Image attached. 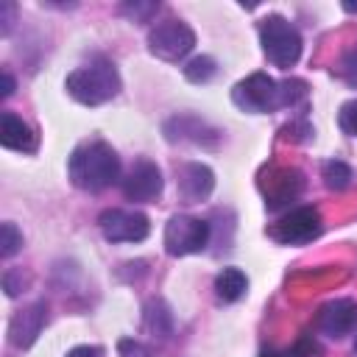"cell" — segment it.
<instances>
[{
  "mask_svg": "<svg viewBox=\"0 0 357 357\" xmlns=\"http://www.w3.org/2000/svg\"><path fill=\"white\" fill-rule=\"evenodd\" d=\"M337 123H340V128H343L346 134H351V137H357V98L340 106V114H337Z\"/></svg>",
  "mask_w": 357,
  "mask_h": 357,
  "instance_id": "22",
  "label": "cell"
},
{
  "mask_svg": "<svg viewBox=\"0 0 357 357\" xmlns=\"http://www.w3.org/2000/svg\"><path fill=\"white\" fill-rule=\"evenodd\" d=\"M162 187H165V178H162V170L156 162L151 159H137L131 165V170L126 173V178L120 181V190L128 201H137V204H148L153 198L162 195Z\"/></svg>",
  "mask_w": 357,
  "mask_h": 357,
  "instance_id": "9",
  "label": "cell"
},
{
  "mask_svg": "<svg viewBox=\"0 0 357 357\" xmlns=\"http://www.w3.org/2000/svg\"><path fill=\"white\" fill-rule=\"evenodd\" d=\"M276 181H279V187L268 192V209H276V206H282V204H290V201L301 192V184H304L298 170H284Z\"/></svg>",
  "mask_w": 357,
  "mask_h": 357,
  "instance_id": "17",
  "label": "cell"
},
{
  "mask_svg": "<svg viewBox=\"0 0 357 357\" xmlns=\"http://www.w3.org/2000/svg\"><path fill=\"white\" fill-rule=\"evenodd\" d=\"M212 226L192 215H173L165 226V248L170 257H187L198 254L209 245Z\"/></svg>",
  "mask_w": 357,
  "mask_h": 357,
  "instance_id": "5",
  "label": "cell"
},
{
  "mask_svg": "<svg viewBox=\"0 0 357 357\" xmlns=\"http://www.w3.org/2000/svg\"><path fill=\"white\" fill-rule=\"evenodd\" d=\"M156 11H159V3H123L120 6V14H126L134 22H148Z\"/></svg>",
  "mask_w": 357,
  "mask_h": 357,
  "instance_id": "21",
  "label": "cell"
},
{
  "mask_svg": "<svg viewBox=\"0 0 357 357\" xmlns=\"http://www.w3.org/2000/svg\"><path fill=\"white\" fill-rule=\"evenodd\" d=\"M0 22H3V36H8L11 25H14V3H0Z\"/></svg>",
  "mask_w": 357,
  "mask_h": 357,
  "instance_id": "24",
  "label": "cell"
},
{
  "mask_svg": "<svg viewBox=\"0 0 357 357\" xmlns=\"http://www.w3.org/2000/svg\"><path fill=\"white\" fill-rule=\"evenodd\" d=\"M165 137L170 142H190V145H201V148H218L223 139V131L209 126L206 120L195 117V114H176L165 123Z\"/></svg>",
  "mask_w": 357,
  "mask_h": 357,
  "instance_id": "10",
  "label": "cell"
},
{
  "mask_svg": "<svg viewBox=\"0 0 357 357\" xmlns=\"http://www.w3.org/2000/svg\"><path fill=\"white\" fill-rule=\"evenodd\" d=\"M340 78L357 89V45L351 50H346V56L340 59Z\"/></svg>",
  "mask_w": 357,
  "mask_h": 357,
  "instance_id": "23",
  "label": "cell"
},
{
  "mask_svg": "<svg viewBox=\"0 0 357 357\" xmlns=\"http://www.w3.org/2000/svg\"><path fill=\"white\" fill-rule=\"evenodd\" d=\"M259 42H262V53L268 56L273 67L290 70L301 59V47H304L301 33L290 20L279 14H268L259 22Z\"/></svg>",
  "mask_w": 357,
  "mask_h": 357,
  "instance_id": "4",
  "label": "cell"
},
{
  "mask_svg": "<svg viewBox=\"0 0 357 357\" xmlns=\"http://www.w3.org/2000/svg\"><path fill=\"white\" fill-rule=\"evenodd\" d=\"M321 212L315 206H296L271 226V237L284 245H301L321 234Z\"/></svg>",
  "mask_w": 357,
  "mask_h": 357,
  "instance_id": "7",
  "label": "cell"
},
{
  "mask_svg": "<svg viewBox=\"0 0 357 357\" xmlns=\"http://www.w3.org/2000/svg\"><path fill=\"white\" fill-rule=\"evenodd\" d=\"M0 142H3V148L20 151V153H33L39 145V137L22 117H17L14 112H3L0 114Z\"/></svg>",
  "mask_w": 357,
  "mask_h": 357,
  "instance_id": "14",
  "label": "cell"
},
{
  "mask_svg": "<svg viewBox=\"0 0 357 357\" xmlns=\"http://www.w3.org/2000/svg\"><path fill=\"white\" fill-rule=\"evenodd\" d=\"M145 329L153 337H167L173 332V315L162 298H151L145 304Z\"/></svg>",
  "mask_w": 357,
  "mask_h": 357,
  "instance_id": "16",
  "label": "cell"
},
{
  "mask_svg": "<svg viewBox=\"0 0 357 357\" xmlns=\"http://www.w3.org/2000/svg\"><path fill=\"white\" fill-rule=\"evenodd\" d=\"M195 47V33L181 20H162L148 31V50L165 61H178Z\"/></svg>",
  "mask_w": 357,
  "mask_h": 357,
  "instance_id": "6",
  "label": "cell"
},
{
  "mask_svg": "<svg viewBox=\"0 0 357 357\" xmlns=\"http://www.w3.org/2000/svg\"><path fill=\"white\" fill-rule=\"evenodd\" d=\"M14 92V78H11V73L8 70H3V89H0V95L3 98H8Z\"/></svg>",
  "mask_w": 357,
  "mask_h": 357,
  "instance_id": "27",
  "label": "cell"
},
{
  "mask_svg": "<svg viewBox=\"0 0 357 357\" xmlns=\"http://www.w3.org/2000/svg\"><path fill=\"white\" fill-rule=\"evenodd\" d=\"M98 226L109 243H142L151 231V223L137 209H106L98 218Z\"/></svg>",
  "mask_w": 357,
  "mask_h": 357,
  "instance_id": "8",
  "label": "cell"
},
{
  "mask_svg": "<svg viewBox=\"0 0 357 357\" xmlns=\"http://www.w3.org/2000/svg\"><path fill=\"white\" fill-rule=\"evenodd\" d=\"M259 357H290V354L287 351H276V349H265Z\"/></svg>",
  "mask_w": 357,
  "mask_h": 357,
  "instance_id": "28",
  "label": "cell"
},
{
  "mask_svg": "<svg viewBox=\"0 0 357 357\" xmlns=\"http://www.w3.org/2000/svg\"><path fill=\"white\" fill-rule=\"evenodd\" d=\"M70 98H75L84 106H100L112 100L120 92V75L117 67L106 56H92L86 64L75 67L64 81Z\"/></svg>",
  "mask_w": 357,
  "mask_h": 357,
  "instance_id": "3",
  "label": "cell"
},
{
  "mask_svg": "<svg viewBox=\"0 0 357 357\" xmlns=\"http://www.w3.org/2000/svg\"><path fill=\"white\" fill-rule=\"evenodd\" d=\"M248 290V279L240 268H223L218 276H215V296L226 304L231 301H240Z\"/></svg>",
  "mask_w": 357,
  "mask_h": 357,
  "instance_id": "15",
  "label": "cell"
},
{
  "mask_svg": "<svg viewBox=\"0 0 357 357\" xmlns=\"http://www.w3.org/2000/svg\"><path fill=\"white\" fill-rule=\"evenodd\" d=\"M324 184L329 190H335V192L346 190L351 184V167L346 162H340V159H329L324 165Z\"/></svg>",
  "mask_w": 357,
  "mask_h": 357,
  "instance_id": "18",
  "label": "cell"
},
{
  "mask_svg": "<svg viewBox=\"0 0 357 357\" xmlns=\"http://www.w3.org/2000/svg\"><path fill=\"white\" fill-rule=\"evenodd\" d=\"M354 349H357V343H354Z\"/></svg>",
  "mask_w": 357,
  "mask_h": 357,
  "instance_id": "30",
  "label": "cell"
},
{
  "mask_svg": "<svg viewBox=\"0 0 357 357\" xmlns=\"http://www.w3.org/2000/svg\"><path fill=\"white\" fill-rule=\"evenodd\" d=\"M120 357H148V351L137 340H120Z\"/></svg>",
  "mask_w": 357,
  "mask_h": 357,
  "instance_id": "25",
  "label": "cell"
},
{
  "mask_svg": "<svg viewBox=\"0 0 357 357\" xmlns=\"http://www.w3.org/2000/svg\"><path fill=\"white\" fill-rule=\"evenodd\" d=\"M176 181H178V195L187 201V204H201L209 198L212 187H215V173L201 165V162H187L176 170Z\"/></svg>",
  "mask_w": 357,
  "mask_h": 357,
  "instance_id": "13",
  "label": "cell"
},
{
  "mask_svg": "<svg viewBox=\"0 0 357 357\" xmlns=\"http://www.w3.org/2000/svg\"><path fill=\"white\" fill-rule=\"evenodd\" d=\"M67 173L78 190L100 192L120 178V159L112 145H106L103 139H92V142L78 145L70 153Z\"/></svg>",
  "mask_w": 357,
  "mask_h": 357,
  "instance_id": "2",
  "label": "cell"
},
{
  "mask_svg": "<svg viewBox=\"0 0 357 357\" xmlns=\"http://www.w3.org/2000/svg\"><path fill=\"white\" fill-rule=\"evenodd\" d=\"M357 324V301L351 298H335L329 304L321 307L318 312V332H324L326 337H343L354 329Z\"/></svg>",
  "mask_w": 357,
  "mask_h": 357,
  "instance_id": "12",
  "label": "cell"
},
{
  "mask_svg": "<svg viewBox=\"0 0 357 357\" xmlns=\"http://www.w3.org/2000/svg\"><path fill=\"white\" fill-rule=\"evenodd\" d=\"M215 73H218V67H215V59H209V56H195L184 64V78L190 84H206Z\"/></svg>",
  "mask_w": 357,
  "mask_h": 357,
  "instance_id": "19",
  "label": "cell"
},
{
  "mask_svg": "<svg viewBox=\"0 0 357 357\" xmlns=\"http://www.w3.org/2000/svg\"><path fill=\"white\" fill-rule=\"evenodd\" d=\"M343 8H346V11H357V6H354V3H343Z\"/></svg>",
  "mask_w": 357,
  "mask_h": 357,
  "instance_id": "29",
  "label": "cell"
},
{
  "mask_svg": "<svg viewBox=\"0 0 357 357\" xmlns=\"http://www.w3.org/2000/svg\"><path fill=\"white\" fill-rule=\"evenodd\" d=\"M20 248H22V231H20L11 220H6V223L0 226V254L8 259V257H14Z\"/></svg>",
  "mask_w": 357,
  "mask_h": 357,
  "instance_id": "20",
  "label": "cell"
},
{
  "mask_svg": "<svg viewBox=\"0 0 357 357\" xmlns=\"http://www.w3.org/2000/svg\"><path fill=\"white\" fill-rule=\"evenodd\" d=\"M67 357H106V351L100 346H75L67 351Z\"/></svg>",
  "mask_w": 357,
  "mask_h": 357,
  "instance_id": "26",
  "label": "cell"
},
{
  "mask_svg": "<svg viewBox=\"0 0 357 357\" xmlns=\"http://www.w3.org/2000/svg\"><path fill=\"white\" fill-rule=\"evenodd\" d=\"M45 321H47V304H45V301H33L31 307L20 310V312L11 318V324H8V340H11V346L28 349V346L39 337Z\"/></svg>",
  "mask_w": 357,
  "mask_h": 357,
  "instance_id": "11",
  "label": "cell"
},
{
  "mask_svg": "<svg viewBox=\"0 0 357 357\" xmlns=\"http://www.w3.org/2000/svg\"><path fill=\"white\" fill-rule=\"evenodd\" d=\"M307 98V84L304 81H273L268 73H251L231 89V100L237 109L251 112V114H268L273 109L296 106L298 100Z\"/></svg>",
  "mask_w": 357,
  "mask_h": 357,
  "instance_id": "1",
  "label": "cell"
}]
</instances>
